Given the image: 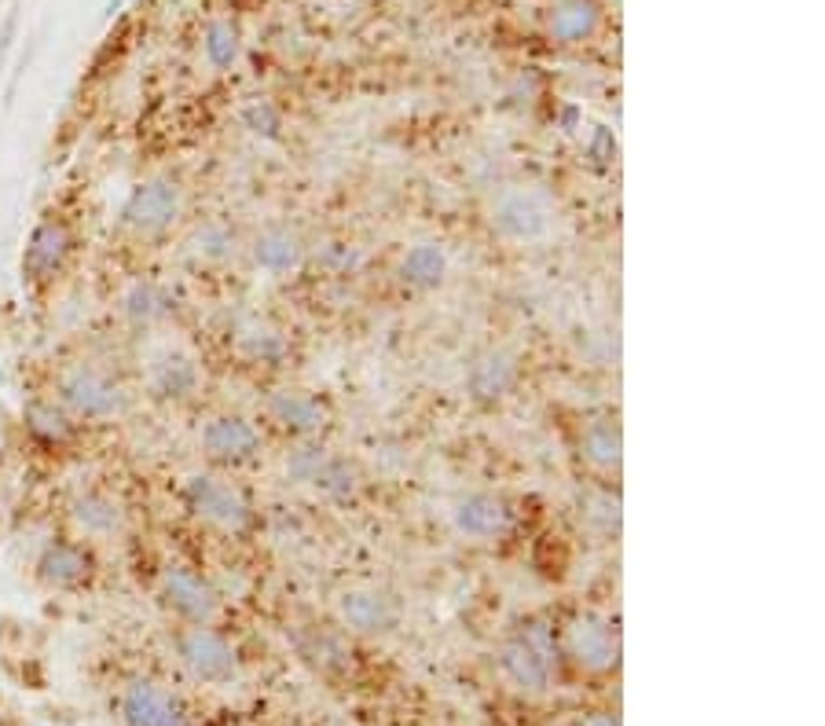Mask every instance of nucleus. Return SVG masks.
Here are the masks:
<instances>
[{"instance_id": "nucleus-25", "label": "nucleus", "mask_w": 825, "mask_h": 726, "mask_svg": "<svg viewBox=\"0 0 825 726\" xmlns=\"http://www.w3.org/2000/svg\"><path fill=\"white\" fill-rule=\"evenodd\" d=\"M308 488H316V492L327 499H353L360 488V473L348 459L323 452L320 467L312 470V478H308Z\"/></svg>"}, {"instance_id": "nucleus-23", "label": "nucleus", "mask_w": 825, "mask_h": 726, "mask_svg": "<svg viewBox=\"0 0 825 726\" xmlns=\"http://www.w3.org/2000/svg\"><path fill=\"white\" fill-rule=\"evenodd\" d=\"M598 22H602L598 0H566V4L554 8L547 30L558 45H583L598 33Z\"/></svg>"}, {"instance_id": "nucleus-18", "label": "nucleus", "mask_w": 825, "mask_h": 726, "mask_svg": "<svg viewBox=\"0 0 825 726\" xmlns=\"http://www.w3.org/2000/svg\"><path fill=\"white\" fill-rule=\"evenodd\" d=\"M203 385V371H198L195 356L180 353V349H169V353L155 356L151 371H147V390L161 404H180V400H191Z\"/></svg>"}, {"instance_id": "nucleus-17", "label": "nucleus", "mask_w": 825, "mask_h": 726, "mask_svg": "<svg viewBox=\"0 0 825 726\" xmlns=\"http://www.w3.org/2000/svg\"><path fill=\"white\" fill-rule=\"evenodd\" d=\"M518 379H521V367L507 349H484V353L470 360L462 385H466V396L473 400V404L489 408V404H499V400H507L510 393H514Z\"/></svg>"}, {"instance_id": "nucleus-7", "label": "nucleus", "mask_w": 825, "mask_h": 726, "mask_svg": "<svg viewBox=\"0 0 825 726\" xmlns=\"http://www.w3.org/2000/svg\"><path fill=\"white\" fill-rule=\"evenodd\" d=\"M73 254V228L62 217H41L27 235V249H22V283L30 291H45L52 286L70 265Z\"/></svg>"}, {"instance_id": "nucleus-3", "label": "nucleus", "mask_w": 825, "mask_h": 726, "mask_svg": "<svg viewBox=\"0 0 825 726\" xmlns=\"http://www.w3.org/2000/svg\"><path fill=\"white\" fill-rule=\"evenodd\" d=\"M173 654L198 686H232L243 679V657L214 624H184L173 635Z\"/></svg>"}, {"instance_id": "nucleus-27", "label": "nucleus", "mask_w": 825, "mask_h": 726, "mask_svg": "<svg viewBox=\"0 0 825 726\" xmlns=\"http://www.w3.org/2000/svg\"><path fill=\"white\" fill-rule=\"evenodd\" d=\"M235 228L228 220H206L198 224V228L191 232V239H187V249L206 261V265H220V261H228L235 254Z\"/></svg>"}, {"instance_id": "nucleus-5", "label": "nucleus", "mask_w": 825, "mask_h": 726, "mask_svg": "<svg viewBox=\"0 0 825 726\" xmlns=\"http://www.w3.org/2000/svg\"><path fill=\"white\" fill-rule=\"evenodd\" d=\"M184 217V187L173 177H147L132 184L121 203V228L140 239H158Z\"/></svg>"}, {"instance_id": "nucleus-13", "label": "nucleus", "mask_w": 825, "mask_h": 726, "mask_svg": "<svg viewBox=\"0 0 825 726\" xmlns=\"http://www.w3.org/2000/svg\"><path fill=\"white\" fill-rule=\"evenodd\" d=\"M337 620H342L345 631L379 638L400 628L404 609H400L396 598L390 591H382V587H353V591H345L337 598Z\"/></svg>"}, {"instance_id": "nucleus-4", "label": "nucleus", "mask_w": 825, "mask_h": 726, "mask_svg": "<svg viewBox=\"0 0 825 726\" xmlns=\"http://www.w3.org/2000/svg\"><path fill=\"white\" fill-rule=\"evenodd\" d=\"M180 499L187 507V514L214 524V529L228 532V536H243L254 529L257 510L249 503V496L239 484L220 478V473H191L180 484Z\"/></svg>"}, {"instance_id": "nucleus-8", "label": "nucleus", "mask_w": 825, "mask_h": 726, "mask_svg": "<svg viewBox=\"0 0 825 726\" xmlns=\"http://www.w3.org/2000/svg\"><path fill=\"white\" fill-rule=\"evenodd\" d=\"M115 712L121 726H195L184 700L158 679H147V675H136L121 686L115 697Z\"/></svg>"}, {"instance_id": "nucleus-19", "label": "nucleus", "mask_w": 825, "mask_h": 726, "mask_svg": "<svg viewBox=\"0 0 825 726\" xmlns=\"http://www.w3.org/2000/svg\"><path fill=\"white\" fill-rule=\"evenodd\" d=\"M249 257H254V265L261 272L286 275V272L302 268L305 243H302V235L294 228H286V224H268V228H261L254 235V243H249Z\"/></svg>"}, {"instance_id": "nucleus-31", "label": "nucleus", "mask_w": 825, "mask_h": 726, "mask_svg": "<svg viewBox=\"0 0 825 726\" xmlns=\"http://www.w3.org/2000/svg\"><path fill=\"white\" fill-rule=\"evenodd\" d=\"M243 129L261 136V140H275V136L283 133V115L268 104V99H257V104H249L243 110Z\"/></svg>"}, {"instance_id": "nucleus-16", "label": "nucleus", "mask_w": 825, "mask_h": 726, "mask_svg": "<svg viewBox=\"0 0 825 726\" xmlns=\"http://www.w3.org/2000/svg\"><path fill=\"white\" fill-rule=\"evenodd\" d=\"M67 518L81 540H110L125 529V503L107 488H78L67 503Z\"/></svg>"}, {"instance_id": "nucleus-11", "label": "nucleus", "mask_w": 825, "mask_h": 726, "mask_svg": "<svg viewBox=\"0 0 825 726\" xmlns=\"http://www.w3.org/2000/svg\"><path fill=\"white\" fill-rule=\"evenodd\" d=\"M566 654L580 671L606 675L620 660V635L598 612H580L566 628Z\"/></svg>"}, {"instance_id": "nucleus-30", "label": "nucleus", "mask_w": 825, "mask_h": 726, "mask_svg": "<svg viewBox=\"0 0 825 726\" xmlns=\"http://www.w3.org/2000/svg\"><path fill=\"white\" fill-rule=\"evenodd\" d=\"M583 518L598 524L602 532L620 529V499L612 492H587L583 496Z\"/></svg>"}, {"instance_id": "nucleus-9", "label": "nucleus", "mask_w": 825, "mask_h": 726, "mask_svg": "<svg viewBox=\"0 0 825 726\" xmlns=\"http://www.w3.org/2000/svg\"><path fill=\"white\" fill-rule=\"evenodd\" d=\"M96 572H99L96 550L85 540H70V536L48 540L33 561L37 583H45L48 591H81V587H89L96 580Z\"/></svg>"}, {"instance_id": "nucleus-10", "label": "nucleus", "mask_w": 825, "mask_h": 726, "mask_svg": "<svg viewBox=\"0 0 825 726\" xmlns=\"http://www.w3.org/2000/svg\"><path fill=\"white\" fill-rule=\"evenodd\" d=\"M261 444H265L261 441V430L243 415H214L203 425V433H198L203 455L224 470L249 467L261 455Z\"/></svg>"}, {"instance_id": "nucleus-28", "label": "nucleus", "mask_w": 825, "mask_h": 726, "mask_svg": "<svg viewBox=\"0 0 825 726\" xmlns=\"http://www.w3.org/2000/svg\"><path fill=\"white\" fill-rule=\"evenodd\" d=\"M203 48H206V59L214 70H228L239 62V52H243V37H239V27L228 19H217L206 27V37H203Z\"/></svg>"}, {"instance_id": "nucleus-2", "label": "nucleus", "mask_w": 825, "mask_h": 726, "mask_svg": "<svg viewBox=\"0 0 825 726\" xmlns=\"http://www.w3.org/2000/svg\"><path fill=\"white\" fill-rule=\"evenodd\" d=\"M56 400L73 422H110L125 415L129 393L115 374L92 367V363H70L56 374Z\"/></svg>"}, {"instance_id": "nucleus-14", "label": "nucleus", "mask_w": 825, "mask_h": 726, "mask_svg": "<svg viewBox=\"0 0 825 726\" xmlns=\"http://www.w3.org/2000/svg\"><path fill=\"white\" fill-rule=\"evenodd\" d=\"M265 411L283 433L302 436V441H308V436H320L331 425V408L323 404V400L312 390H302V385H283V390H272Z\"/></svg>"}, {"instance_id": "nucleus-22", "label": "nucleus", "mask_w": 825, "mask_h": 726, "mask_svg": "<svg viewBox=\"0 0 825 726\" xmlns=\"http://www.w3.org/2000/svg\"><path fill=\"white\" fill-rule=\"evenodd\" d=\"M448 272H452V257L441 243H415L400 257V283L415 294L441 291L448 283Z\"/></svg>"}, {"instance_id": "nucleus-21", "label": "nucleus", "mask_w": 825, "mask_h": 726, "mask_svg": "<svg viewBox=\"0 0 825 726\" xmlns=\"http://www.w3.org/2000/svg\"><path fill=\"white\" fill-rule=\"evenodd\" d=\"M121 312L132 327H161L177 316V297H173L169 286H161L158 279H136L129 283V291L121 294Z\"/></svg>"}, {"instance_id": "nucleus-6", "label": "nucleus", "mask_w": 825, "mask_h": 726, "mask_svg": "<svg viewBox=\"0 0 825 726\" xmlns=\"http://www.w3.org/2000/svg\"><path fill=\"white\" fill-rule=\"evenodd\" d=\"M158 598L180 624H217L224 598L214 580L195 566H166L158 576Z\"/></svg>"}, {"instance_id": "nucleus-26", "label": "nucleus", "mask_w": 825, "mask_h": 726, "mask_svg": "<svg viewBox=\"0 0 825 726\" xmlns=\"http://www.w3.org/2000/svg\"><path fill=\"white\" fill-rule=\"evenodd\" d=\"M239 353L249 360V363H279L286 356V334L279 327H272V323H246V327H239Z\"/></svg>"}, {"instance_id": "nucleus-33", "label": "nucleus", "mask_w": 825, "mask_h": 726, "mask_svg": "<svg viewBox=\"0 0 825 726\" xmlns=\"http://www.w3.org/2000/svg\"><path fill=\"white\" fill-rule=\"evenodd\" d=\"M16 30H19V16L11 11V16L4 19V27H0V67H4V59L11 52V41H16Z\"/></svg>"}, {"instance_id": "nucleus-1", "label": "nucleus", "mask_w": 825, "mask_h": 726, "mask_svg": "<svg viewBox=\"0 0 825 726\" xmlns=\"http://www.w3.org/2000/svg\"><path fill=\"white\" fill-rule=\"evenodd\" d=\"M499 671H503V679L524 697L547 694L558 671L554 631H550L543 620H529L524 628H518L503 642V649H499Z\"/></svg>"}, {"instance_id": "nucleus-15", "label": "nucleus", "mask_w": 825, "mask_h": 726, "mask_svg": "<svg viewBox=\"0 0 825 726\" xmlns=\"http://www.w3.org/2000/svg\"><path fill=\"white\" fill-rule=\"evenodd\" d=\"M452 521H455V529L466 536V540L495 543V540H503V536H510V529H514V510H510V503L503 496L470 492L452 507Z\"/></svg>"}, {"instance_id": "nucleus-12", "label": "nucleus", "mask_w": 825, "mask_h": 726, "mask_svg": "<svg viewBox=\"0 0 825 726\" xmlns=\"http://www.w3.org/2000/svg\"><path fill=\"white\" fill-rule=\"evenodd\" d=\"M550 206L540 192L532 187H507L503 195L495 198L492 206V228L503 235V239L514 243H536L550 232Z\"/></svg>"}, {"instance_id": "nucleus-29", "label": "nucleus", "mask_w": 825, "mask_h": 726, "mask_svg": "<svg viewBox=\"0 0 825 726\" xmlns=\"http://www.w3.org/2000/svg\"><path fill=\"white\" fill-rule=\"evenodd\" d=\"M297 649H302V657L308 660V665H316L320 671H337V668L348 665V649H345V638L342 635L312 628L308 638H302V642H297Z\"/></svg>"}, {"instance_id": "nucleus-20", "label": "nucleus", "mask_w": 825, "mask_h": 726, "mask_svg": "<svg viewBox=\"0 0 825 726\" xmlns=\"http://www.w3.org/2000/svg\"><path fill=\"white\" fill-rule=\"evenodd\" d=\"M19 422L30 441L41 448H62L78 436V422L59 408L56 396H30L27 404H22Z\"/></svg>"}, {"instance_id": "nucleus-24", "label": "nucleus", "mask_w": 825, "mask_h": 726, "mask_svg": "<svg viewBox=\"0 0 825 726\" xmlns=\"http://www.w3.org/2000/svg\"><path fill=\"white\" fill-rule=\"evenodd\" d=\"M580 452L598 470H617L620 467V452H623L620 425L612 422V419H595L580 433Z\"/></svg>"}, {"instance_id": "nucleus-35", "label": "nucleus", "mask_w": 825, "mask_h": 726, "mask_svg": "<svg viewBox=\"0 0 825 726\" xmlns=\"http://www.w3.org/2000/svg\"><path fill=\"white\" fill-rule=\"evenodd\" d=\"M125 0H107V16H115V11H121Z\"/></svg>"}, {"instance_id": "nucleus-32", "label": "nucleus", "mask_w": 825, "mask_h": 726, "mask_svg": "<svg viewBox=\"0 0 825 726\" xmlns=\"http://www.w3.org/2000/svg\"><path fill=\"white\" fill-rule=\"evenodd\" d=\"M587 155L595 158V166H609V161L617 158V140H612V133L609 129H595L591 144H587Z\"/></svg>"}, {"instance_id": "nucleus-34", "label": "nucleus", "mask_w": 825, "mask_h": 726, "mask_svg": "<svg viewBox=\"0 0 825 726\" xmlns=\"http://www.w3.org/2000/svg\"><path fill=\"white\" fill-rule=\"evenodd\" d=\"M580 726H620V719L612 716V712H591Z\"/></svg>"}, {"instance_id": "nucleus-36", "label": "nucleus", "mask_w": 825, "mask_h": 726, "mask_svg": "<svg viewBox=\"0 0 825 726\" xmlns=\"http://www.w3.org/2000/svg\"><path fill=\"white\" fill-rule=\"evenodd\" d=\"M0 455H4V425H0Z\"/></svg>"}]
</instances>
